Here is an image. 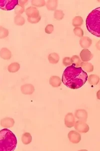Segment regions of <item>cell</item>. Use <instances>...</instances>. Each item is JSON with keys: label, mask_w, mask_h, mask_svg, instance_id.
Returning a JSON list of instances; mask_svg holds the SVG:
<instances>
[{"label": "cell", "mask_w": 100, "mask_h": 151, "mask_svg": "<svg viewBox=\"0 0 100 151\" xmlns=\"http://www.w3.org/2000/svg\"><path fill=\"white\" fill-rule=\"evenodd\" d=\"M25 12L24 6H21L18 5L15 8V14L17 15H20L22 14Z\"/></svg>", "instance_id": "obj_29"}, {"label": "cell", "mask_w": 100, "mask_h": 151, "mask_svg": "<svg viewBox=\"0 0 100 151\" xmlns=\"http://www.w3.org/2000/svg\"><path fill=\"white\" fill-rule=\"evenodd\" d=\"M71 61L72 65L75 66L76 68L81 67V63H82L80 58L77 55H74L71 58Z\"/></svg>", "instance_id": "obj_22"}, {"label": "cell", "mask_w": 100, "mask_h": 151, "mask_svg": "<svg viewBox=\"0 0 100 151\" xmlns=\"http://www.w3.org/2000/svg\"><path fill=\"white\" fill-rule=\"evenodd\" d=\"M18 4L19 1L17 0H0V8L5 11L13 10Z\"/></svg>", "instance_id": "obj_4"}, {"label": "cell", "mask_w": 100, "mask_h": 151, "mask_svg": "<svg viewBox=\"0 0 100 151\" xmlns=\"http://www.w3.org/2000/svg\"><path fill=\"white\" fill-rule=\"evenodd\" d=\"M47 9L50 11H56L58 6V1L57 0H49L46 3Z\"/></svg>", "instance_id": "obj_19"}, {"label": "cell", "mask_w": 100, "mask_h": 151, "mask_svg": "<svg viewBox=\"0 0 100 151\" xmlns=\"http://www.w3.org/2000/svg\"><path fill=\"white\" fill-rule=\"evenodd\" d=\"M92 40L90 37H81L80 40V45L84 49H87L92 45Z\"/></svg>", "instance_id": "obj_13"}, {"label": "cell", "mask_w": 100, "mask_h": 151, "mask_svg": "<svg viewBox=\"0 0 100 151\" xmlns=\"http://www.w3.org/2000/svg\"><path fill=\"white\" fill-rule=\"evenodd\" d=\"M48 60L49 63L51 64H57L60 60V57L58 53L53 52L49 55Z\"/></svg>", "instance_id": "obj_16"}, {"label": "cell", "mask_w": 100, "mask_h": 151, "mask_svg": "<svg viewBox=\"0 0 100 151\" xmlns=\"http://www.w3.org/2000/svg\"><path fill=\"white\" fill-rule=\"evenodd\" d=\"M28 2V1H27V0H24V1L20 0V1H19V4L18 5L21 6H24L25 5H26Z\"/></svg>", "instance_id": "obj_33"}, {"label": "cell", "mask_w": 100, "mask_h": 151, "mask_svg": "<svg viewBox=\"0 0 100 151\" xmlns=\"http://www.w3.org/2000/svg\"><path fill=\"white\" fill-rule=\"evenodd\" d=\"M81 60L83 62H88L93 57L91 52L88 49H83L80 53Z\"/></svg>", "instance_id": "obj_7"}, {"label": "cell", "mask_w": 100, "mask_h": 151, "mask_svg": "<svg viewBox=\"0 0 100 151\" xmlns=\"http://www.w3.org/2000/svg\"><path fill=\"white\" fill-rule=\"evenodd\" d=\"M41 19V17L40 16L38 18H28V21L31 24H37V23H39V22L40 21Z\"/></svg>", "instance_id": "obj_31"}, {"label": "cell", "mask_w": 100, "mask_h": 151, "mask_svg": "<svg viewBox=\"0 0 100 151\" xmlns=\"http://www.w3.org/2000/svg\"><path fill=\"white\" fill-rule=\"evenodd\" d=\"M1 58L5 60H9L12 57V53L10 50L6 47L2 48L0 51Z\"/></svg>", "instance_id": "obj_15"}, {"label": "cell", "mask_w": 100, "mask_h": 151, "mask_svg": "<svg viewBox=\"0 0 100 151\" xmlns=\"http://www.w3.org/2000/svg\"><path fill=\"white\" fill-rule=\"evenodd\" d=\"M64 14L62 10H56L54 12V18L58 21L63 19L64 17Z\"/></svg>", "instance_id": "obj_25"}, {"label": "cell", "mask_w": 100, "mask_h": 151, "mask_svg": "<svg viewBox=\"0 0 100 151\" xmlns=\"http://www.w3.org/2000/svg\"><path fill=\"white\" fill-rule=\"evenodd\" d=\"M75 116L79 120L86 122L88 118L87 112L84 109L77 110L75 112Z\"/></svg>", "instance_id": "obj_11"}, {"label": "cell", "mask_w": 100, "mask_h": 151, "mask_svg": "<svg viewBox=\"0 0 100 151\" xmlns=\"http://www.w3.org/2000/svg\"><path fill=\"white\" fill-rule=\"evenodd\" d=\"M81 67L84 71L88 73H91L94 70L93 65L88 62H82L81 63Z\"/></svg>", "instance_id": "obj_17"}, {"label": "cell", "mask_w": 100, "mask_h": 151, "mask_svg": "<svg viewBox=\"0 0 100 151\" xmlns=\"http://www.w3.org/2000/svg\"><path fill=\"white\" fill-rule=\"evenodd\" d=\"M20 68V65L18 63H12L8 67V70L11 73H16Z\"/></svg>", "instance_id": "obj_21"}, {"label": "cell", "mask_w": 100, "mask_h": 151, "mask_svg": "<svg viewBox=\"0 0 100 151\" xmlns=\"http://www.w3.org/2000/svg\"><path fill=\"white\" fill-rule=\"evenodd\" d=\"M88 31L93 35L100 37V7L93 10L86 19Z\"/></svg>", "instance_id": "obj_3"}, {"label": "cell", "mask_w": 100, "mask_h": 151, "mask_svg": "<svg viewBox=\"0 0 100 151\" xmlns=\"http://www.w3.org/2000/svg\"><path fill=\"white\" fill-rule=\"evenodd\" d=\"M83 23V18L80 16H76L73 19L72 24L75 27H79L82 26Z\"/></svg>", "instance_id": "obj_23"}, {"label": "cell", "mask_w": 100, "mask_h": 151, "mask_svg": "<svg viewBox=\"0 0 100 151\" xmlns=\"http://www.w3.org/2000/svg\"><path fill=\"white\" fill-rule=\"evenodd\" d=\"M74 127L75 130L81 133H86L90 129L89 125L86 123L85 121L79 120L76 122Z\"/></svg>", "instance_id": "obj_5"}, {"label": "cell", "mask_w": 100, "mask_h": 151, "mask_svg": "<svg viewBox=\"0 0 100 151\" xmlns=\"http://www.w3.org/2000/svg\"><path fill=\"white\" fill-rule=\"evenodd\" d=\"M26 14L28 18H38L40 16L37 9L33 6H30L26 10Z\"/></svg>", "instance_id": "obj_9"}, {"label": "cell", "mask_w": 100, "mask_h": 151, "mask_svg": "<svg viewBox=\"0 0 100 151\" xmlns=\"http://www.w3.org/2000/svg\"><path fill=\"white\" fill-rule=\"evenodd\" d=\"M68 137L70 141L73 144H78L81 141V135L76 131H71L68 133Z\"/></svg>", "instance_id": "obj_6"}, {"label": "cell", "mask_w": 100, "mask_h": 151, "mask_svg": "<svg viewBox=\"0 0 100 151\" xmlns=\"http://www.w3.org/2000/svg\"><path fill=\"white\" fill-rule=\"evenodd\" d=\"M22 93L25 95H31L34 93L35 88L31 84H26L22 85L21 87Z\"/></svg>", "instance_id": "obj_10"}, {"label": "cell", "mask_w": 100, "mask_h": 151, "mask_svg": "<svg viewBox=\"0 0 100 151\" xmlns=\"http://www.w3.org/2000/svg\"><path fill=\"white\" fill-rule=\"evenodd\" d=\"M31 3L33 6L37 7H41L46 5V2L44 0H34L31 2Z\"/></svg>", "instance_id": "obj_26"}, {"label": "cell", "mask_w": 100, "mask_h": 151, "mask_svg": "<svg viewBox=\"0 0 100 151\" xmlns=\"http://www.w3.org/2000/svg\"><path fill=\"white\" fill-rule=\"evenodd\" d=\"M97 97L98 99L100 100V89L97 92Z\"/></svg>", "instance_id": "obj_35"}, {"label": "cell", "mask_w": 100, "mask_h": 151, "mask_svg": "<svg viewBox=\"0 0 100 151\" xmlns=\"http://www.w3.org/2000/svg\"><path fill=\"white\" fill-rule=\"evenodd\" d=\"M100 81V77L96 74H91L88 77V81L91 85H97Z\"/></svg>", "instance_id": "obj_20"}, {"label": "cell", "mask_w": 100, "mask_h": 151, "mask_svg": "<svg viewBox=\"0 0 100 151\" xmlns=\"http://www.w3.org/2000/svg\"><path fill=\"white\" fill-rule=\"evenodd\" d=\"M63 63L64 66H70L72 65V61H71V58L70 57H66L63 58Z\"/></svg>", "instance_id": "obj_30"}, {"label": "cell", "mask_w": 100, "mask_h": 151, "mask_svg": "<svg viewBox=\"0 0 100 151\" xmlns=\"http://www.w3.org/2000/svg\"><path fill=\"white\" fill-rule=\"evenodd\" d=\"M96 47L98 50H100V40H99L98 42H97V44L96 45Z\"/></svg>", "instance_id": "obj_34"}, {"label": "cell", "mask_w": 100, "mask_h": 151, "mask_svg": "<svg viewBox=\"0 0 100 151\" xmlns=\"http://www.w3.org/2000/svg\"><path fill=\"white\" fill-rule=\"evenodd\" d=\"M75 118L73 113H69L67 114L65 118V124L68 128H71L75 125Z\"/></svg>", "instance_id": "obj_8"}, {"label": "cell", "mask_w": 100, "mask_h": 151, "mask_svg": "<svg viewBox=\"0 0 100 151\" xmlns=\"http://www.w3.org/2000/svg\"><path fill=\"white\" fill-rule=\"evenodd\" d=\"M75 35L78 37H82L84 36V31L80 27H76L74 29Z\"/></svg>", "instance_id": "obj_28"}, {"label": "cell", "mask_w": 100, "mask_h": 151, "mask_svg": "<svg viewBox=\"0 0 100 151\" xmlns=\"http://www.w3.org/2000/svg\"><path fill=\"white\" fill-rule=\"evenodd\" d=\"M32 141V137L29 133H25L22 136V141L24 145H28Z\"/></svg>", "instance_id": "obj_18"}, {"label": "cell", "mask_w": 100, "mask_h": 151, "mask_svg": "<svg viewBox=\"0 0 100 151\" xmlns=\"http://www.w3.org/2000/svg\"><path fill=\"white\" fill-rule=\"evenodd\" d=\"M54 31V26L52 24H48L45 27V32L48 34H52Z\"/></svg>", "instance_id": "obj_32"}, {"label": "cell", "mask_w": 100, "mask_h": 151, "mask_svg": "<svg viewBox=\"0 0 100 151\" xmlns=\"http://www.w3.org/2000/svg\"><path fill=\"white\" fill-rule=\"evenodd\" d=\"M9 34V32L8 29L2 27H0V38L1 39H4L7 37L8 36Z\"/></svg>", "instance_id": "obj_27"}, {"label": "cell", "mask_w": 100, "mask_h": 151, "mask_svg": "<svg viewBox=\"0 0 100 151\" xmlns=\"http://www.w3.org/2000/svg\"><path fill=\"white\" fill-rule=\"evenodd\" d=\"M88 76L81 67L68 66L63 73L62 81L67 87L72 89L80 88L86 83Z\"/></svg>", "instance_id": "obj_1"}, {"label": "cell", "mask_w": 100, "mask_h": 151, "mask_svg": "<svg viewBox=\"0 0 100 151\" xmlns=\"http://www.w3.org/2000/svg\"><path fill=\"white\" fill-rule=\"evenodd\" d=\"M17 145V140L15 134L8 129L0 131V151H13Z\"/></svg>", "instance_id": "obj_2"}, {"label": "cell", "mask_w": 100, "mask_h": 151, "mask_svg": "<svg viewBox=\"0 0 100 151\" xmlns=\"http://www.w3.org/2000/svg\"><path fill=\"white\" fill-rule=\"evenodd\" d=\"M14 124L15 121L12 118H4L1 120V125L2 127L6 128H11L14 125Z\"/></svg>", "instance_id": "obj_12"}, {"label": "cell", "mask_w": 100, "mask_h": 151, "mask_svg": "<svg viewBox=\"0 0 100 151\" xmlns=\"http://www.w3.org/2000/svg\"><path fill=\"white\" fill-rule=\"evenodd\" d=\"M14 22L15 24L17 26H23L25 23V19L21 15H17L14 19Z\"/></svg>", "instance_id": "obj_24"}, {"label": "cell", "mask_w": 100, "mask_h": 151, "mask_svg": "<svg viewBox=\"0 0 100 151\" xmlns=\"http://www.w3.org/2000/svg\"><path fill=\"white\" fill-rule=\"evenodd\" d=\"M50 85L52 86V87H58L61 86L62 83L61 79L60 77L57 76H52L50 77V81H49Z\"/></svg>", "instance_id": "obj_14"}]
</instances>
